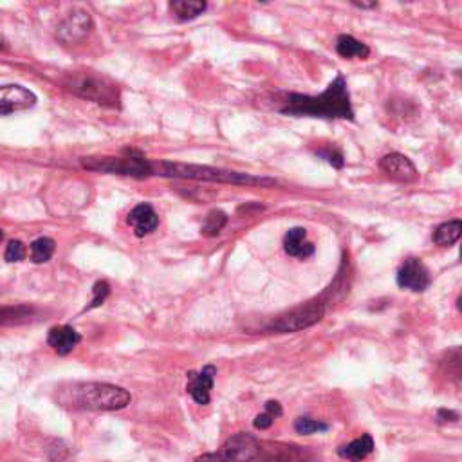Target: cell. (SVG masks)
I'll list each match as a JSON object with an SVG mask.
<instances>
[{
    "label": "cell",
    "mask_w": 462,
    "mask_h": 462,
    "mask_svg": "<svg viewBox=\"0 0 462 462\" xmlns=\"http://www.w3.org/2000/svg\"><path fill=\"white\" fill-rule=\"evenodd\" d=\"M323 316H326V302L323 298H316V300L302 303V306L280 314L279 318H274L267 326V331L280 334L300 333V331L316 326L318 321L323 320Z\"/></svg>",
    "instance_id": "cell-6"
},
{
    "label": "cell",
    "mask_w": 462,
    "mask_h": 462,
    "mask_svg": "<svg viewBox=\"0 0 462 462\" xmlns=\"http://www.w3.org/2000/svg\"><path fill=\"white\" fill-rule=\"evenodd\" d=\"M294 430L300 435H313L318 434V431H327L329 430V424L321 423V421L311 419V417H298L294 421Z\"/></svg>",
    "instance_id": "cell-23"
},
{
    "label": "cell",
    "mask_w": 462,
    "mask_h": 462,
    "mask_svg": "<svg viewBox=\"0 0 462 462\" xmlns=\"http://www.w3.org/2000/svg\"><path fill=\"white\" fill-rule=\"evenodd\" d=\"M170 9L177 16V20L186 22V20H193L203 15L208 9V4L203 0H173L170 2Z\"/></svg>",
    "instance_id": "cell-19"
},
{
    "label": "cell",
    "mask_w": 462,
    "mask_h": 462,
    "mask_svg": "<svg viewBox=\"0 0 462 462\" xmlns=\"http://www.w3.org/2000/svg\"><path fill=\"white\" fill-rule=\"evenodd\" d=\"M35 105V92L26 89L24 85L9 83V85L0 87V116H8V114L20 112V110H28Z\"/></svg>",
    "instance_id": "cell-11"
},
{
    "label": "cell",
    "mask_w": 462,
    "mask_h": 462,
    "mask_svg": "<svg viewBox=\"0 0 462 462\" xmlns=\"http://www.w3.org/2000/svg\"><path fill=\"white\" fill-rule=\"evenodd\" d=\"M56 399L72 410L112 412L129 407L132 396L123 387L110 383H72L60 388Z\"/></svg>",
    "instance_id": "cell-2"
},
{
    "label": "cell",
    "mask_w": 462,
    "mask_h": 462,
    "mask_svg": "<svg viewBox=\"0 0 462 462\" xmlns=\"http://www.w3.org/2000/svg\"><path fill=\"white\" fill-rule=\"evenodd\" d=\"M336 53L341 58H368L370 56V49L367 43L360 42L358 38H354L353 35H340L336 38Z\"/></svg>",
    "instance_id": "cell-17"
},
{
    "label": "cell",
    "mask_w": 462,
    "mask_h": 462,
    "mask_svg": "<svg viewBox=\"0 0 462 462\" xmlns=\"http://www.w3.org/2000/svg\"><path fill=\"white\" fill-rule=\"evenodd\" d=\"M276 110L293 118H321V119H349L354 122V109L350 102L349 85L343 75H338L321 95L309 96L289 92L280 95Z\"/></svg>",
    "instance_id": "cell-1"
},
{
    "label": "cell",
    "mask_w": 462,
    "mask_h": 462,
    "mask_svg": "<svg viewBox=\"0 0 462 462\" xmlns=\"http://www.w3.org/2000/svg\"><path fill=\"white\" fill-rule=\"evenodd\" d=\"M127 224L134 230V235L141 239V237L150 235L152 231L157 230V226H159V215H157L156 210L150 204L141 203L137 204L132 212L129 213Z\"/></svg>",
    "instance_id": "cell-13"
},
{
    "label": "cell",
    "mask_w": 462,
    "mask_h": 462,
    "mask_svg": "<svg viewBox=\"0 0 462 462\" xmlns=\"http://www.w3.org/2000/svg\"><path fill=\"white\" fill-rule=\"evenodd\" d=\"M217 368L213 365H206L199 370V372H190L188 374V383H186V392H188L192 399L197 404L206 407L212 399V390L213 383H215Z\"/></svg>",
    "instance_id": "cell-12"
},
{
    "label": "cell",
    "mask_w": 462,
    "mask_h": 462,
    "mask_svg": "<svg viewBox=\"0 0 462 462\" xmlns=\"http://www.w3.org/2000/svg\"><path fill=\"white\" fill-rule=\"evenodd\" d=\"M396 280L401 289L414 291V293H424L431 284V274L428 271V267L424 266L423 260L410 257V259H407L401 264Z\"/></svg>",
    "instance_id": "cell-8"
},
{
    "label": "cell",
    "mask_w": 462,
    "mask_h": 462,
    "mask_svg": "<svg viewBox=\"0 0 462 462\" xmlns=\"http://www.w3.org/2000/svg\"><path fill=\"white\" fill-rule=\"evenodd\" d=\"M227 224V215L222 212V210H212L204 217V222L200 226V233L204 237H217L220 231L226 227Z\"/></svg>",
    "instance_id": "cell-21"
},
{
    "label": "cell",
    "mask_w": 462,
    "mask_h": 462,
    "mask_svg": "<svg viewBox=\"0 0 462 462\" xmlns=\"http://www.w3.org/2000/svg\"><path fill=\"white\" fill-rule=\"evenodd\" d=\"M284 251L287 255L296 257V259H307V257L314 255L316 247L307 240L306 227H291L284 235Z\"/></svg>",
    "instance_id": "cell-15"
},
{
    "label": "cell",
    "mask_w": 462,
    "mask_h": 462,
    "mask_svg": "<svg viewBox=\"0 0 462 462\" xmlns=\"http://www.w3.org/2000/svg\"><path fill=\"white\" fill-rule=\"evenodd\" d=\"M437 421L439 423H457L458 414L455 410H446V408H441L437 412Z\"/></svg>",
    "instance_id": "cell-28"
},
{
    "label": "cell",
    "mask_w": 462,
    "mask_h": 462,
    "mask_svg": "<svg viewBox=\"0 0 462 462\" xmlns=\"http://www.w3.org/2000/svg\"><path fill=\"white\" fill-rule=\"evenodd\" d=\"M260 443L251 434L239 431L212 453H203L195 462H253L260 457Z\"/></svg>",
    "instance_id": "cell-7"
},
{
    "label": "cell",
    "mask_w": 462,
    "mask_h": 462,
    "mask_svg": "<svg viewBox=\"0 0 462 462\" xmlns=\"http://www.w3.org/2000/svg\"><path fill=\"white\" fill-rule=\"evenodd\" d=\"M92 28H95L92 16L83 9H75L60 22L56 36L63 43H78L90 35Z\"/></svg>",
    "instance_id": "cell-9"
},
{
    "label": "cell",
    "mask_w": 462,
    "mask_h": 462,
    "mask_svg": "<svg viewBox=\"0 0 462 462\" xmlns=\"http://www.w3.org/2000/svg\"><path fill=\"white\" fill-rule=\"evenodd\" d=\"M462 235V220H448V222L441 224V226L435 227L434 235V244L439 247H450L461 239Z\"/></svg>",
    "instance_id": "cell-18"
},
{
    "label": "cell",
    "mask_w": 462,
    "mask_h": 462,
    "mask_svg": "<svg viewBox=\"0 0 462 462\" xmlns=\"http://www.w3.org/2000/svg\"><path fill=\"white\" fill-rule=\"evenodd\" d=\"M35 314V309L28 306L16 307H0V326H11V323H22Z\"/></svg>",
    "instance_id": "cell-22"
},
{
    "label": "cell",
    "mask_w": 462,
    "mask_h": 462,
    "mask_svg": "<svg viewBox=\"0 0 462 462\" xmlns=\"http://www.w3.org/2000/svg\"><path fill=\"white\" fill-rule=\"evenodd\" d=\"M264 407H266L267 414L273 415L274 419H279V417H282L284 410H282V404H280L279 401H267V403L264 404Z\"/></svg>",
    "instance_id": "cell-29"
},
{
    "label": "cell",
    "mask_w": 462,
    "mask_h": 462,
    "mask_svg": "<svg viewBox=\"0 0 462 462\" xmlns=\"http://www.w3.org/2000/svg\"><path fill=\"white\" fill-rule=\"evenodd\" d=\"M274 423V417L271 414H267V412H264V414H259L255 417V421H253V426L257 428V430H267V428L273 426Z\"/></svg>",
    "instance_id": "cell-27"
},
{
    "label": "cell",
    "mask_w": 462,
    "mask_h": 462,
    "mask_svg": "<svg viewBox=\"0 0 462 462\" xmlns=\"http://www.w3.org/2000/svg\"><path fill=\"white\" fill-rule=\"evenodd\" d=\"M6 262H22L26 259V246L20 240H9L4 253Z\"/></svg>",
    "instance_id": "cell-26"
},
{
    "label": "cell",
    "mask_w": 462,
    "mask_h": 462,
    "mask_svg": "<svg viewBox=\"0 0 462 462\" xmlns=\"http://www.w3.org/2000/svg\"><path fill=\"white\" fill-rule=\"evenodd\" d=\"M109 294H110V286L105 282V280H100V282H96L95 287H92V300H90L89 306L85 307V311L96 309V307L103 306Z\"/></svg>",
    "instance_id": "cell-25"
},
{
    "label": "cell",
    "mask_w": 462,
    "mask_h": 462,
    "mask_svg": "<svg viewBox=\"0 0 462 462\" xmlns=\"http://www.w3.org/2000/svg\"><path fill=\"white\" fill-rule=\"evenodd\" d=\"M63 85L80 98L110 109H119V102H122L119 89L107 76H100L96 72H75L63 82Z\"/></svg>",
    "instance_id": "cell-5"
},
{
    "label": "cell",
    "mask_w": 462,
    "mask_h": 462,
    "mask_svg": "<svg viewBox=\"0 0 462 462\" xmlns=\"http://www.w3.org/2000/svg\"><path fill=\"white\" fill-rule=\"evenodd\" d=\"M56 251V242L49 237H40L31 244V260L35 264H45L53 259Z\"/></svg>",
    "instance_id": "cell-20"
},
{
    "label": "cell",
    "mask_w": 462,
    "mask_h": 462,
    "mask_svg": "<svg viewBox=\"0 0 462 462\" xmlns=\"http://www.w3.org/2000/svg\"><path fill=\"white\" fill-rule=\"evenodd\" d=\"M82 166L90 172L112 173V176L134 177V179H146L152 177V161L146 159L141 152L134 149L123 150V156H98L83 157Z\"/></svg>",
    "instance_id": "cell-4"
},
{
    "label": "cell",
    "mask_w": 462,
    "mask_h": 462,
    "mask_svg": "<svg viewBox=\"0 0 462 462\" xmlns=\"http://www.w3.org/2000/svg\"><path fill=\"white\" fill-rule=\"evenodd\" d=\"M82 341L78 331L71 326H56L49 331L48 334V343L49 347H53L58 356H67L76 349V345Z\"/></svg>",
    "instance_id": "cell-14"
},
{
    "label": "cell",
    "mask_w": 462,
    "mask_h": 462,
    "mask_svg": "<svg viewBox=\"0 0 462 462\" xmlns=\"http://www.w3.org/2000/svg\"><path fill=\"white\" fill-rule=\"evenodd\" d=\"M374 451V441L368 434L361 435V437L354 439L353 443L343 444L338 448V455L341 458H349L353 462H361L363 458H367L368 455Z\"/></svg>",
    "instance_id": "cell-16"
},
{
    "label": "cell",
    "mask_w": 462,
    "mask_h": 462,
    "mask_svg": "<svg viewBox=\"0 0 462 462\" xmlns=\"http://www.w3.org/2000/svg\"><path fill=\"white\" fill-rule=\"evenodd\" d=\"M354 6H358V8H363V9H367V8H376V2H370V4H363V2H354Z\"/></svg>",
    "instance_id": "cell-30"
},
{
    "label": "cell",
    "mask_w": 462,
    "mask_h": 462,
    "mask_svg": "<svg viewBox=\"0 0 462 462\" xmlns=\"http://www.w3.org/2000/svg\"><path fill=\"white\" fill-rule=\"evenodd\" d=\"M154 176L173 177V179L208 181V183L246 184V186H274L276 181L271 177H259L251 173L233 172V170L215 168L206 165H188V163H172V161H152Z\"/></svg>",
    "instance_id": "cell-3"
},
{
    "label": "cell",
    "mask_w": 462,
    "mask_h": 462,
    "mask_svg": "<svg viewBox=\"0 0 462 462\" xmlns=\"http://www.w3.org/2000/svg\"><path fill=\"white\" fill-rule=\"evenodd\" d=\"M316 156L321 157V159H326L333 168L341 170L345 166V156L341 154V150L333 149V146H326V149L316 150Z\"/></svg>",
    "instance_id": "cell-24"
},
{
    "label": "cell",
    "mask_w": 462,
    "mask_h": 462,
    "mask_svg": "<svg viewBox=\"0 0 462 462\" xmlns=\"http://www.w3.org/2000/svg\"><path fill=\"white\" fill-rule=\"evenodd\" d=\"M4 239V233H2V230H0V240Z\"/></svg>",
    "instance_id": "cell-31"
},
{
    "label": "cell",
    "mask_w": 462,
    "mask_h": 462,
    "mask_svg": "<svg viewBox=\"0 0 462 462\" xmlns=\"http://www.w3.org/2000/svg\"><path fill=\"white\" fill-rule=\"evenodd\" d=\"M380 170L388 179L401 184H412L419 181V172H417L414 163L399 152H392L381 157Z\"/></svg>",
    "instance_id": "cell-10"
}]
</instances>
